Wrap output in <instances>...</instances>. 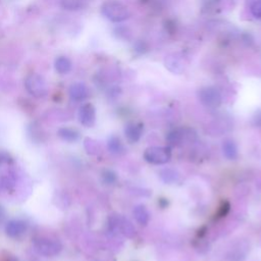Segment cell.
Returning a JSON list of instances; mask_svg holds the SVG:
<instances>
[{
    "instance_id": "52a82bcc",
    "label": "cell",
    "mask_w": 261,
    "mask_h": 261,
    "mask_svg": "<svg viewBox=\"0 0 261 261\" xmlns=\"http://www.w3.org/2000/svg\"><path fill=\"white\" fill-rule=\"evenodd\" d=\"M90 95L89 88L82 82H77L70 87V96L73 100L81 102L86 100Z\"/></svg>"
},
{
    "instance_id": "ba28073f",
    "label": "cell",
    "mask_w": 261,
    "mask_h": 261,
    "mask_svg": "<svg viewBox=\"0 0 261 261\" xmlns=\"http://www.w3.org/2000/svg\"><path fill=\"white\" fill-rule=\"evenodd\" d=\"M73 69V62L70 58L65 55H60L54 60V70L59 75L64 76L69 74Z\"/></svg>"
},
{
    "instance_id": "7a4b0ae2",
    "label": "cell",
    "mask_w": 261,
    "mask_h": 261,
    "mask_svg": "<svg viewBox=\"0 0 261 261\" xmlns=\"http://www.w3.org/2000/svg\"><path fill=\"white\" fill-rule=\"evenodd\" d=\"M25 88L34 97H44L47 93V85L44 78L36 73L29 74L25 79Z\"/></svg>"
},
{
    "instance_id": "ac0fdd59",
    "label": "cell",
    "mask_w": 261,
    "mask_h": 261,
    "mask_svg": "<svg viewBox=\"0 0 261 261\" xmlns=\"http://www.w3.org/2000/svg\"><path fill=\"white\" fill-rule=\"evenodd\" d=\"M230 208H231L230 203H229V202H226V201L223 202V203L221 204V205L219 211H218V218L221 219V218L225 217V215L228 214V212L230 211Z\"/></svg>"
},
{
    "instance_id": "5bb4252c",
    "label": "cell",
    "mask_w": 261,
    "mask_h": 261,
    "mask_svg": "<svg viewBox=\"0 0 261 261\" xmlns=\"http://www.w3.org/2000/svg\"><path fill=\"white\" fill-rule=\"evenodd\" d=\"M161 178L166 184H175L180 180L179 174L171 168L163 169V171L161 173Z\"/></svg>"
},
{
    "instance_id": "2e32d148",
    "label": "cell",
    "mask_w": 261,
    "mask_h": 261,
    "mask_svg": "<svg viewBox=\"0 0 261 261\" xmlns=\"http://www.w3.org/2000/svg\"><path fill=\"white\" fill-rule=\"evenodd\" d=\"M108 148L112 153H116V154H120L124 150L122 143L117 137H111L109 139V141H108Z\"/></svg>"
},
{
    "instance_id": "9a60e30c",
    "label": "cell",
    "mask_w": 261,
    "mask_h": 261,
    "mask_svg": "<svg viewBox=\"0 0 261 261\" xmlns=\"http://www.w3.org/2000/svg\"><path fill=\"white\" fill-rule=\"evenodd\" d=\"M173 66H175L176 69L174 71V73H181V72H183L185 69V62L181 60L180 58H178V56H174V58H171V56H169V58L166 60V67H169V69H171Z\"/></svg>"
},
{
    "instance_id": "7c38bea8",
    "label": "cell",
    "mask_w": 261,
    "mask_h": 261,
    "mask_svg": "<svg viewBox=\"0 0 261 261\" xmlns=\"http://www.w3.org/2000/svg\"><path fill=\"white\" fill-rule=\"evenodd\" d=\"M86 5V0H60V6L67 11H78Z\"/></svg>"
},
{
    "instance_id": "e0dca14e",
    "label": "cell",
    "mask_w": 261,
    "mask_h": 261,
    "mask_svg": "<svg viewBox=\"0 0 261 261\" xmlns=\"http://www.w3.org/2000/svg\"><path fill=\"white\" fill-rule=\"evenodd\" d=\"M250 13L255 19L261 20V0H254L251 3Z\"/></svg>"
},
{
    "instance_id": "8fae6325",
    "label": "cell",
    "mask_w": 261,
    "mask_h": 261,
    "mask_svg": "<svg viewBox=\"0 0 261 261\" xmlns=\"http://www.w3.org/2000/svg\"><path fill=\"white\" fill-rule=\"evenodd\" d=\"M222 151L224 156L228 158L229 161H236L238 158V147L235 141L228 139L223 141L222 144Z\"/></svg>"
},
{
    "instance_id": "9c48e42d",
    "label": "cell",
    "mask_w": 261,
    "mask_h": 261,
    "mask_svg": "<svg viewBox=\"0 0 261 261\" xmlns=\"http://www.w3.org/2000/svg\"><path fill=\"white\" fill-rule=\"evenodd\" d=\"M143 133V126L138 122H130L124 129V134L130 143L138 142Z\"/></svg>"
},
{
    "instance_id": "8992f818",
    "label": "cell",
    "mask_w": 261,
    "mask_h": 261,
    "mask_svg": "<svg viewBox=\"0 0 261 261\" xmlns=\"http://www.w3.org/2000/svg\"><path fill=\"white\" fill-rule=\"evenodd\" d=\"M79 118L80 121L84 124L85 127H92L95 123L96 112L95 107L91 103H85L81 106L80 111H79Z\"/></svg>"
},
{
    "instance_id": "d6986e66",
    "label": "cell",
    "mask_w": 261,
    "mask_h": 261,
    "mask_svg": "<svg viewBox=\"0 0 261 261\" xmlns=\"http://www.w3.org/2000/svg\"><path fill=\"white\" fill-rule=\"evenodd\" d=\"M103 179H104V181H106L107 184H112V183H115V181H116L117 176H116L115 173L111 172V171H106L103 174Z\"/></svg>"
},
{
    "instance_id": "3957f363",
    "label": "cell",
    "mask_w": 261,
    "mask_h": 261,
    "mask_svg": "<svg viewBox=\"0 0 261 261\" xmlns=\"http://www.w3.org/2000/svg\"><path fill=\"white\" fill-rule=\"evenodd\" d=\"M144 158L146 161L152 164H165L171 161L172 151L168 147L152 146L145 150Z\"/></svg>"
},
{
    "instance_id": "277c9868",
    "label": "cell",
    "mask_w": 261,
    "mask_h": 261,
    "mask_svg": "<svg viewBox=\"0 0 261 261\" xmlns=\"http://www.w3.org/2000/svg\"><path fill=\"white\" fill-rule=\"evenodd\" d=\"M167 142L173 146H181L196 140V133L189 128H181L172 131L166 137Z\"/></svg>"
},
{
    "instance_id": "4fadbf2b",
    "label": "cell",
    "mask_w": 261,
    "mask_h": 261,
    "mask_svg": "<svg viewBox=\"0 0 261 261\" xmlns=\"http://www.w3.org/2000/svg\"><path fill=\"white\" fill-rule=\"evenodd\" d=\"M6 231L10 237H19L20 235H22L25 233L26 223L19 221H14L9 222L6 228Z\"/></svg>"
},
{
    "instance_id": "30bf717a",
    "label": "cell",
    "mask_w": 261,
    "mask_h": 261,
    "mask_svg": "<svg viewBox=\"0 0 261 261\" xmlns=\"http://www.w3.org/2000/svg\"><path fill=\"white\" fill-rule=\"evenodd\" d=\"M133 215L135 220L137 221V222L140 225H147L150 220V214L149 211L147 210V208L144 205H137L134 207L133 210Z\"/></svg>"
},
{
    "instance_id": "6da1fadb",
    "label": "cell",
    "mask_w": 261,
    "mask_h": 261,
    "mask_svg": "<svg viewBox=\"0 0 261 261\" xmlns=\"http://www.w3.org/2000/svg\"><path fill=\"white\" fill-rule=\"evenodd\" d=\"M101 14L112 22H121L130 18L128 7L118 0H107L101 5Z\"/></svg>"
},
{
    "instance_id": "ffe728a7",
    "label": "cell",
    "mask_w": 261,
    "mask_h": 261,
    "mask_svg": "<svg viewBox=\"0 0 261 261\" xmlns=\"http://www.w3.org/2000/svg\"><path fill=\"white\" fill-rule=\"evenodd\" d=\"M2 261H15V260H14V258H11V257H8V256H7V257L4 258Z\"/></svg>"
},
{
    "instance_id": "5b68a950",
    "label": "cell",
    "mask_w": 261,
    "mask_h": 261,
    "mask_svg": "<svg viewBox=\"0 0 261 261\" xmlns=\"http://www.w3.org/2000/svg\"><path fill=\"white\" fill-rule=\"evenodd\" d=\"M198 97L201 103L209 108H217L221 104V95L218 89L213 87H205L200 89Z\"/></svg>"
}]
</instances>
